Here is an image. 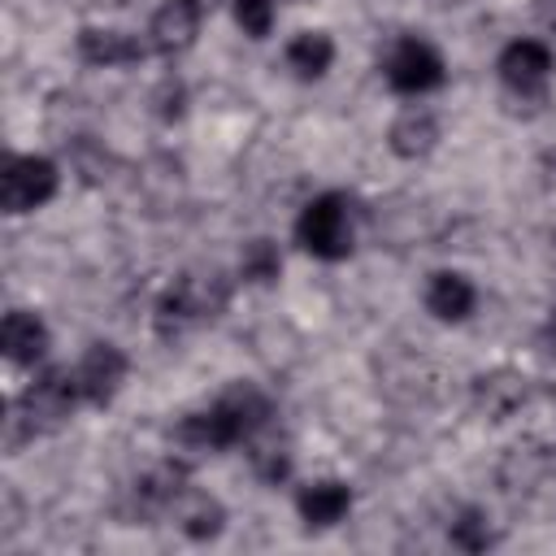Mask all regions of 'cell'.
<instances>
[{"instance_id": "1", "label": "cell", "mask_w": 556, "mask_h": 556, "mask_svg": "<svg viewBox=\"0 0 556 556\" xmlns=\"http://www.w3.org/2000/svg\"><path fill=\"white\" fill-rule=\"evenodd\" d=\"M274 421V400L252 387V382H230L222 395H213L204 408L187 413L169 439L182 447V452H235V447H248L252 439H261Z\"/></svg>"}, {"instance_id": "2", "label": "cell", "mask_w": 556, "mask_h": 556, "mask_svg": "<svg viewBox=\"0 0 556 556\" xmlns=\"http://www.w3.org/2000/svg\"><path fill=\"white\" fill-rule=\"evenodd\" d=\"M230 304V274L226 269H182L174 274L156 304H152V326L161 339H182L200 330L204 321L222 317Z\"/></svg>"}, {"instance_id": "3", "label": "cell", "mask_w": 556, "mask_h": 556, "mask_svg": "<svg viewBox=\"0 0 556 556\" xmlns=\"http://www.w3.org/2000/svg\"><path fill=\"white\" fill-rule=\"evenodd\" d=\"M83 404V391H78V378H74V365H39L30 369V382L22 387V395L13 400V413H9V439H39V434H52L61 430Z\"/></svg>"}, {"instance_id": "4", "label": "cell", "mask_w": 556, "mask_h": 556, "mask_svg": "<svg viewBox=\"0 0 556 556\" xmlns=\"http://www.w3.org/2000/svg\"><path fill=\"white\" fill-rule=\"evenodd\" d=\"M291 239L313 261H326V265L348 261L356 252V239H361L356 204L343 191H317V195H308L300 204L295 222H291Z\"/></svg>"}, {"instance_id": "5", "label": "cell", "mask_w": 556, "mask_h": 556, "mask_svg": "<svg viewBox=\"0 0 556 556\" xmlns=\"http://www.w3.org/2000/svg\"><path fill=\"white\" fill-rule=\"evenodd\" d=\"M378 70H382L387 91L400 96V100H426V96H434L447 83V56L439 52L434 39H426L417 30L395 35L387 43Z\"/></svg>"}, {"instance_id": "6", "label": "cell", "mask_w": 556, "mask_h": 556, "mask_svg": "<svg viewBox=\"0 0 556 556\" xmlns=\"http://www.w3.org/2000/svg\"><path fill=\"white\" fill-rule=\"evenodd\" d=\"M61 191V165L48 152H4L0 161V208L9 217L39 213Z\"/></svg>"}, {"instance_id": "7", "label": "cell", "mask_w": 556, "mask_h": 556, "mask_svg": "<svg viewBox=\"0 0 556 556\" xmlns=\"http://www.w3.org/2000/svg\"><path fill=\"white\" fill-rule=\"evenodd\" d=\"M552 74H556V52H552V43L539 39V35H517V39H508V43L500 48V56H495V78H500V87H504L508 96H517V100H539V96L547 91Z\"/></svg>"}, {"instance_id": "8", "label": "cell", "mask_w": 556, "mask_h": 556, "mask_svg": "<svg viewBox=\"0 0 556 556\" xmlns=\"http://www.w3.org/2000/svg\"><path fill=\"white\" fill-rule=\"evenodd\" d=\"M74 378H78V391H83V404L87 408H104L122 395L126 378H130V356L113 343V339H96L83 348V356L74 361Z\"/></svg>"}, {"instance_id": "9", "label": "cell", "mask_w": 556, "mask_h": 556, "mask_svg": "<svg viewBox=\"0 0 556 556\" xmlns=\"http://www.w3.org/2000/svg\"><path fill=\"white\" fill-rule=\"evenodd\" d=\"M291 508H295V517H300L304 530L326 534V530H339L352 517L356 495H352V486L343 478H308V482L295 486Z\"/></svg>"}, {"instance_id": "10", "label": "cell", "mask_w": 556, "mask_h": 556, "mask_svg": "<svg viewBox=\"0 0 556 556\" xmlns=\"http://www.w3.org/2000/svg\"><path fill=\"white\" fill-rule=\"evenodd\" d=\"M421 308L439 326H465L478 313V282L465 269H430L421 282Z\"/></svg>"}, {"instance_id": "11", "label": "cell", "mask_w": 556, "mask_h": 556, "mask_svg": "<svg viewBox=\"0 0 556 556\" xmlns=\"http://www.w3.org/2000/svg\"><path fill=\"white\" fill-rule=\"evenodd\" d=\"M204 26V0H161L148 17V52L156 56H182Z\"/></svg>"}, {"instance_id": "12", "label": "cell", "mask_w": 556, "mask_h": 556, "mask_svg": "<svg viewBox=\"0 0 556 556\" xmlns=\"http://www.w3.org/2000/svg\"><path fill=\"white\" fill-rule=\"evenodd\" d=\"M443 139V122L426 100H404L387 122V148L400 161H426Z\"/></svg>"}, {"instance_id": "13", "label": "cell", "mask_w": 556, "mask_h": 556, "mask_svg": "<svg viewBox=\"0 0 556 556\" xmlns=\"http://www.w3.org/2000/svg\"><path fill=\"white\" fill-rule=\"evenodd\" d=\"M74 52L91 70H126V65H139L148 56V39L117 30V26H83L74 35Z\"/></svg>"}, {"instance_id": "14", "label": "cell", "mask_w": 556, "mask_h": 556, "mask_svg": "<svg viewBox=\"0 0 556 556\" xmlns=\"http://www.w3.org/2000/svg\"><path fill=\"white\" fill-rule=\"evenodd\" d=\"M48 348H52V330L43 321V313L35 308H9L0 321V352L9 365L17 369H39L48 365Z\"/></svg>"}, {"instance_id": "15", "label": "cell", "mask_w": 556, "mask_h": 556, "mask_svg": "<svg viewBox=\"0 0 556 556\" xmlns=\"http://www.w3.org/2000/svg\"><path fill=\"white\" fill-rule=\"evenodd\" d=\"M334 56H339V43L321 26H304L282 43V65L295 83H321L334 70Z\"/></svg>"}, {"instance_id": "16", "label": "cell", "mask_w": 556, "mask_h": 556, "mask_svg": "<svg viewBox=\"0 0 556 556\" xmlns=\"http://www.w3.org/2000/svg\"><path fill=\"white\" fill-rule=\"evenodd\" d=\"M165 517H169V521L178 526V534L191 539V543H213V539L226 530V504H222L217 495L200 491V486H187V491L174 500V508H169Z\"/></svg>"}, {"instance_id": "17", "label": "cell", "mask_w": 556, "mask_h": 556, "mask_svg": "<svg viewBox=\"0 0 556 556\" xmlns=\"http://www.w3.org/2000/svg\"><path fill=\"white\" fill-rule=\"evenodd\" d=\"M473 400L491 421H504L508 413H517L526 404V378L517 369H491L473 382Z\"/></svg>"}, {"instance_id": "18", "label": "cell", "mask_w": 556, "mask_h": 556, "mask_svg": "<svg viewBox=\"0 0 556 556\" xmlns=\"http://www.w3.org/2000/svg\"><path fill=\"white\" fill-rule=\"evenodd\" d=\"M235 278L248 287H274L282 278V252L274 239H248L235 265Z\"/></svg>"}, {"instance_id": "19", "label": "cell", "mask_w": 556, "mask_h": 556, "mask_svg": "<svg viewBox=\"0 0 556 556\" xmlns=\"http://www.w3.org/2000/svg\"><path fill=\"white\" fill-rule=\"evenodd\" d=\"M495 526H491V517H486V508H460L456 517H452V526H447V543L452 547H460V552H486V547H495Z\"/></svg>"}, {"instance_id": "20", "label": "cell", "mask_w": 556, "mask_h": 556, "mask_svg": "<svg viewBox=\"0 0 556 556\" xmlns=\"http://www.w3.org/2000/svg\"><path fill=\"white\" fill-rule=\"evenodd\" d=\"M282 0H230V17L248 39H269Z\"/></svg>"}, {"instance_id": "21", "label": "cell", "mask_w": 556, "mask_h": 556, "mask_svg": "<svg viewBox=\"0 0 556 556\" xmlns=\"http://www.w3.org/2000/svg\"><path fill=\"white\" fill-rule=\"evenodd\" d=\"M539 348L547 352V356H556V308L543 317V326H539Z\"/></svg>"}, {"instance_id": "22", "label": "cell", "mask_w": 556, "mask_h": 556, "mask_svg": "<svg viewBox=\"0 0 556 556\" xmlns=\"http://www.w3.org/2000/svg\"><path fill=\"white\" fill-rule=\"evenodd\" d=\"M282 4H304V0H282Z\"/></svg>"}]
</instances>
